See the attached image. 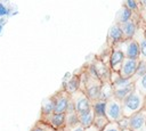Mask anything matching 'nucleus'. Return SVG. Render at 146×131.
I'll use <instances>...</instances> for the list:
<instances>
[{
  "label": "nucleus",
  "mask_w": 146,
  "mask_h": 131,
  "mask_svg": "<svg viewBox=\"0 0 146 131\" xmlns=\"http://www.w3.org/2000/svg\"><path fill=\"white\" fill-rule=\"evenodd\" d=\"M138 25H140V26L143 27V30H144V36H145V39H146V26H144V25H141V24H138Z\"/></svg>",
  "instance_id": "nucleus-35"
},
{
  "label": "nucleus",
  "mask_w": 146,
  "mask_h": 131,
  "mask_svg": "<svg viewBox=\"0 0 146 131\" xmlns=\"http://www.w3.org/2000/svg\"><path fill=\"white\" fill-rule=\"evenodd\" d=\"M144 108L146 109V97H145V101H144Z\"/></svg>",
  "instance_id": "nucleus-37"
},
{
  "label": "nucleus",
  "mask_w": 146,
  "mask_h": 131,
  "mask_svg": "<svg viewBox=\"0 0 146 131\" xmlns=\"http://www.w3.org/2000/svg\"><path fill=\"white\" fill-rule=\"evenodd\" d=\"M108 123V120L106 118V116H95L94 117V123L92 125L98 130V131H102L106 124Z\"/></svg>",
  "instance_id": "nucleus-24"
},
{
  "label": "nucleus",
  "mask_w": 146,
  "mask_h": 131,
  "mask_svg": "<svg viewBox=\"0 0 146 131\" xmlns=\"http://www.w3.org/2000/svg\"><path fill=\"white\" fill-rule=\"evenodd\" d=\"M70 99H71V103L73 104V107L78 114H81V113H84V112H88L91 109V101L88 99L86 93L80 90L70 95Z\"/></svg>",
  "instance_id": "nucleus-4"
},
{
  "label": "nucleus",
  "mask_w": 146,
  "mask_h": 131,
  "mask_svg": "<svg viewBox=\"0 0 146 131\" xmlns=\"http://www.w3.org/2000/svg\"><path fill=\"white\" fill-rule=\"evenodd\" d=\"M91 109H92L95 116H105L106 101L98 99V100L91 103Z\"/></svg>",
  "instance_id": "nucleus-21"
},
{
  "label": "nucleus",
  "mask_w": 146,
  "mask_h": 131,
  "mask_svg": "<svg viewBox=\"0 0 146 131\" xmlns=\"http://www.w3.org/2000/svg\"><path fill=\"white\" fill-rule=\"evenodd\" d=\"M3 24H5V18L1 17V18H0V25H3Z\"/></svg>",
  "instance_id": "nucleus-36"
},
{
  "label": "nucleus",
  "mask_w": 146,
  "mask_h": 131,
  "mask_svg": "<svg viewBox=\"0 0 146 131\" xmlns=\"http://www.w3.org/2000/svg\"><path fill=\"white\" fill-rule=\"evenodd\" d=\"M139 59H131V58H124L121 68L119 71V74L123 79H131L136 72V68L138 66Z\"/></svg>",
  "instance_id": "nucleus-11"
},
{
  "label": "nucleus",
  "mask_w": 146,
  "mask_h": 131,
  "mask_svg": "<svg viewBox=\"0 0 146 131\" xmlns=\"http://www.w3.org/2000/svg\"><path fill=\"white\" fill-rule=\"evenodd\" d=\"M52 131H70V129H68V128H66V126H64V128H62V129H58V130H52Z\"/></svg>",
  "instance_id": "nucleus-34"
},
{
  "label": "nucleus",
  "mask_w": 146,
  "mask_h": 131,
  "mask_svg": "<svg viewBox=\"0 0 146 131\" xmlns=\"http://www.w3.org/2000/svg\"><path fill=\"white\" fill-rule=\"evenodd\" d=\"M138 2H139L140 10H146V0H140V1H138Z\"/></svg>",
  "instance_id": "nucleus-31"
},
{
  "label": "nucleus",
  "mask_w": 146,
  "mask_h": 131,
  "mask_svg": "<svg viewBox=\"0 0 146 131\" xmlns=\"http://www.w3.org/2000/svg\"><path fill=\"white\" fill-rule=\"evenodd\" d=\"M119 25V24H117ZM122 33H123V36L124 39H132L133 35L136 34L137 32V28H138V23L135 22L133 19H130L125 23H122L119 25Z\"/></svg>",
  "instance_id": "nucleus-15"
},
{
  "label": "nucleus",
  "mask_w": 146,
  "mask_h": 131,
  "mask_svg": "<svg viewBox=\"0 0 146 131\" xmlns=\"http://www.w3.org/2000/svg\"><path fill=\"white\" fill-rule=\"evenodd\" d=\"M113 97H114V90H113L112 83L111 82H104V83H102L100 92H99V99L100 100H104V101H107V100H110Z\"/></svg>",
  "instance_id": "nucleus-19"
},
{
  "label": "nucleus",
  "mask_w": 146,
  "mask_h": 131,
  "mask_svg": "<svg viewBox=\"0 0 146 131\" xmlns=\"http://www.w3.org/2000/svg\"><path fill=\"white\" fill-rule=\"evenodd\" d=\"M78 125H80L79 124V115L75 112V109L73 107V104L71 103V99H70L67 109L65 112V126L71 130L73 128L78 126Z\"/></svg>",
  "instance_id": "nucleus-13"
},
{
  "label": "nucleus",
  "mask_w": 146,
  "mask_h": 131,
  "mask_svg": "<svg viewBox=\"0 0 146 131\" xmlns=\"http://www.w3.org/2000/svg\"><path fill=\"white\" fill-rule=\"evenodd\" d=\"M117 124H119V126H120V129H121V130L129 129V120H128L127 117L121 118V120L117 122Z\"/></svg>",
  "instance_id": "nucleus-28"
},
{
  "label": "nucleus",
  "mask_w": 146,
  "mask_h": 131,
  "mask_svg": "<svg viewBox=\"0 0 146 131\" xmlns=\"http://www.w3.org/2000/svg\"><path fill=\"white\" fill-rule=\"evenodd\" d=\"M40 118H44L48 117L50 115H52L55 113V104H54V99L51 96L44 98L41 103V109H40Z\"/></svg>",
  "instance_id": "nucleus-16"
},
{
  "label": "nucleus",
  "mask_w": 146,
  "mask_h": 131,
  "mask_svg": "<svg viewBox=\"0 0 146 131\" xmlns=\"http://www.w3.org/2000/svg\"><path fill=\"white\" fill-rule=\"evenodd\" d=\"M102 131H121V129H120V126H119L117 123H115V122H108L106 124V126Z\"/></svg>",
  "instance_id": "nucleus-26"
},
{
  "label": "nucleus",
  "mask_w": 146,
  "mask_h": 131,
  "mask_svg": "<svg viewBox=\"0 0 146 131\" xmlns=\"http://www.w3.org/2000/svg\"><path fill=\"white\" fill-rule=\"evenodd\" d=\"M135 82H131L122 88H117V89H113L114 90V98L122 101L127 96H129L133 90H135Z\"/></svg>",
  "instance_id": "nucleus-17"
},
{
  "label": "nucleus",
  "mask_w": 146,
  "mask_h": 131,
  "mask_svg": "<svg viewBox=\"0 0 146 131\" xmlns=\"http://www.w3.org/2000/svg\"><path fill=\"white\" fill-rule=\"evenodd\" d=\"M129 130L131 131H146V109L143 108L129 118Z\"/></svg>",
  "instance_id": "nucleus-9"
},
{
  "label": "nucleus",
  "mask_w": 146,
  "mask_h": 131,
  "mask_svg": "<svg viewBox=\"0 0 146 131\" xmlns=\"http://www.w3.org/2000/svg\"><path fill=\"white\" fill-rule=\"evenodd\" d=\"M105 116L108 120V122H115V123H117L121 118H123L121 101L115 99L114 97L111 98L110 100H107L106 101Z\"/></svg>",
  "instance_id": "nucleus-2"
},
{
  "label": "nucleus",
  "mask_w": 146,
  "mask_h": 131,
  "mask_svg": "<svg viewBox=\"0 0 146 131\" xmlns=\"http://www.w3.org/2000/svg\"><path fill=\"white\" fill-rule=\"evenodd\" d=\"M48 129H49L48 125H46V124H43V123H41V122L38 121L30 131H47Z\"/></svg>",
  "instance_id": "nucleus-27"
},
{
  "label": "nucleus",
  "mask_w": 146,
  "mask_h": 131,
  "mask_svg": "<svg viewBox=\"0 0 146 131\" xmlns=\"http://www.w3.org/2000/svg\"><path fill=\"white\" fill-rule=\"evenodd\" d=\"M90 64L96 73V76L98 77V80L104 83V82H110V77H111V68H110V64L103 62L100 58L97 57V55L94 57V59L90 60Z\"/></svg>",
  "instance_id": "nucleus-3"
},
{
  "label": "nucleus",
  "mask_w": 146,
  "mask_h": 131,
  "mask_svg": "<svg viewBox=\"0 0 146 131\" xmlns=\"http://www.w3.org/2000/svg\"><path fill=\"white\" fill-rule=\"evenodd\" d=\"M121 131H131V130H129V129H125V130H121Z\"/></svg>",
  "instance_id": "nucleus-39"
},
{
  "label": "nucleus",
  "mask_w": 146,
  "mask_h": 131,
  "mask_svg": "<svg viewBox=\"0 0 146 131\" xmlns=\"http://www.w3.org/2000/svg\"><path fill=\"white\" fill-rule=\"evenodd\" d=\"M144 101H145V97L138 90L135 89L129 96H127L121 101L123 117L129 118L133 114L141 110L144 108Z\"/></svg>",
  "instance_id": "nucleus-1"
},
{
  "label": "nucleus",
  "mask_w": 146,
  "mask_h": 131,
  "mask_svg": "<svg viewBox=\"0 0 146 131\" xmlns=\"http://www.w3.org/2000/svg\"><path fill=\"white\" fill-rule=\"evenodd\" d=\"M9 14V9L3 5V3H0V18L1 17H5L6 15Z\"/></svg>",
  "instance_id": "nucleus-29"
},
{
  "label": "nucleus",
  "mask_w": 146,
  "mask_h": 131,
  "mask_svg": "<svg viewBox=\"0 0 146 131\" xmlns=\"http://www.w3.org/2000/svg\"><path fill=\"white\" fill-rule=\"evenodd\" d=\"M146 74V60H140L138 62V66L136 68V72L133 74V76L131 77V81L132 82H136L138 79L143 77L144 75Z\"/></svg>",
  "instance_id": "nucleus-22"
},
{
  "label": "nucleus",
  "mask_w": 146,
  "mask_h": 131,
  "mask_svg": "<svg viewBox=\"0 0 146 131\" xmlns=\"http://www.w3.org/2000/svg\"><path fill=\"white\" fill-rule=\"evenodd\" d=\"M1 31H2V25H0V33H1Z\"/></svg>",
  "instance_id": "nucleus-38"
},
{
  "label": "nucleus",
  "mask_w": 146,
  "mask_h": 131,
  "mask_svg": "<svg viewBox=\"0 0 146 131\" xmlns=\"http://www.w3.org/2000/svg\"><path fill=\"white\" fill-rule=\"evenodd\" d=\"M137 43H138V47H139V59L140 60H146V39L144 36V30L140 25H138V28H137V32L136 34L133 35L132 38Z\"/></svg>",
  "instance_id": "nucleus-14"
},
{
  "label": "nucleus",
  "mask_w": 146,
  "mask_h": 131,
  "mask_svg": "<svg viewBox=\"0 0 146 131\" xmlns=\"http://www.w3.org/2000/svg\"><path fill=\"white\" fill-rule=\"evenodd\" d=\"M132 16H133V14L122 5V6H121V8L119 9V11L116 13V16H115V21H114V23L120 25V24H122V23H125V22H128V21L132 19Z\"/></svg>",
  "instance_id": "nucleus-18"
},
{
  "label": "nucleus",
  "mask_w": 146,
  "mask_h": 131,
  "mask_svg": "<svg viewBox=\"0 0 146 131\" xmlns=\"http://www.w3.org/2000/svg\"><path fill=\"white\" fill-rule=\"evenodd\" d=\"M55 104V113H65L70 103V95L62 88L51 95Z\"/></svg>",
  "instance_id": "nucleus-8"
},
{
  "label": "nucleus",
  "mask_w": 146,
  "mask_h": 131,
  "mask_svg": "<svg viewBox=\"0 0 146 131\" xmlns=\"http://www.w3.org/2000/svg\"><path fill=\"white\" fill-rule=\"evenodd\" d=\"M124 55L122 54V51L120 49H117L116 47H113L111 50V55H110V59H108V64H110V68L112 72H116L119 73L121 65L124 60Z\"/></svg>",
  "instance_id": "nucleus-12"
},
{
  "label": "nucleus",
  "mask_w": 146,
  "mask_h": 131,
  "mask_svg": "<svg viewBox=\"0 0 146 131\" xmlns=\"http://www.w3.org/2000/svg\"><path fill=\"white\" fill-rule=\"evenodd\" d=\"M82 68H83V66L79 71H75L73 74H71V73L65 74V77L63 79L62 89L65 92H67L68 95H72L79 90V79H80V73H81Z\"/></svg>",
  "instance_id": "nucleus-7"
},
{
  "label": "nucleus",
  "mask_w": 146,
  "mask_h": 131,
  "mask_svg": "<svg viewBox=\"0 0 146 131\" xmlns=\"http://www.w3.org/2000/svg\"><path fill=\"white\" fill-rule=\"evenodd\" d=\"M84 131H98L94 125H91V126H89V128H87V129H84Z\"/></svg>",
  "instance_id": "nucleus-33"
},
{
  "label": "nucleus",
  "mask_w": 146,
  "mask_h": 131,
  "mask_svg": "<svg viewBox=\"0 0 146 131\" xmlns=\"http://www.w3.org/2000/svg\"><path fill=\"white\" fill-rule=\"evenodd\" d=\"M138 24L146 26V10H140V22Z\"/></svg>",
  "instance_id": "nucleus-30"
},
{
  "label": "nucleus",
  "mask_w": 146,
  "mask_h": 131,
  "mask_svg": "<svg viewBox=\"0 0 146 131\" xmlns=\"http://www.w3.org/2000/svg\"><path fill=\"white\" fill-rule=\"evenodd\" d=\"M122 5L129 9L132 14H140V7H139V2L136 0H125L122 2Z\"/></svg>",
  "instance_id": "nucleus-23"
},
{
  "label": "nucleus",
  "mask_w": 146,
  "mask_h": 131,
  "mask_svg": "<svg viewBox=\"0 0 146 131\" xmlns=\"http://www.w3.org/2000/svg\"><path fill=\"white\" fill-rule=\"evenodd\" d=\"M78 115H79V124L83 129H87V128L92 125L94 117H95L92 109H90L88 112H84V113H81V114H78Z\"/></svg>",
  "instance_id": "nucleus-20"
},
{
  "label": "nucleus",
  "mask_w": 146,
  "mask_h": 131,
  "mask_svg": "<svg viewBox=\"0 0 146 131\" xmlns=\"http://www.w3.org/2000/svg\"><path fill=\"white\" fill-rule=\"evenodd\" d=\"M70 131H84V129L81 126V125H78V126H75V128H73V129H71Z\"/></svg>",
  "instance_id": "nucleus-32"
},
{
  "label": "nucleus",
  "mask_w": 146,
  "mask_h": 131,
  "mask_svg": "<svg viewBox=\"0 0 146 131\" xmlns=\"http://www.w3.org/2000/svg\"><path fill=\"white\" fill-rule=\"evenodd\" d=\"M47 131H52V129H50V128H49V129H48Z\"/></svg>",
  "instance_id": "nucleus-40"
},
{
  "label": "nucleus",
  "mask_w": 146,
  "mask_h": 131,
  "mask_svg": "<svg viewBox=\"0 0 146 131\" xmlns=\"http://www.w3.org/2000/svg\"><path fill=\"white\" fill-rule=\"evenodd\" d=\"M124 40V36H123V33L120 28V26L117 24H113L108 32H107V36H106V47L108 48H113L114 46H116L117 43H120L121 41Z\"/></svg>",
  "instance_id": "nucleus-10"
},
{
  "label": "nucleus",
  "mask_w": 146,
  "mask_h": 131,
  "mask_svg": "<svg viewBox=\"0 0 146 131\" xmlns=\"http://www.w3.org/2000/svg\"><path fill=\"white\" fill-rule=\"evenodd\" d=\"M135 88H136V90H138L144 97H146V74H145L143 77L138 79V80L135 82Z\"/></svg>",
  "instance_id": "nucleus-25"
},
{
  "label": "nucleus",
  "mask_w": 146,
  "mask_h": 131,
  "mask_svg": "<svg viewBox=\"0 0 146 131\" xmlns=\"http://www.w3.org/2000/svg\"><path fill=\"white\" fill-rule=\"evenodd\" d=\"M114 47L120 49L125 58L139 59V55H140L139 47H138V43L133 39H124L123 41H121L120 43H117Z\"/></svg>",
  "instance_id": "nucleus-5"
},
{
  "label": "nucleus",
  "mask_w": 146,
  "mask_h": 131,
  "mask_svg": "<svg viewBox=\"0 0 146 131\" xmlns=\"http://www.w3.org/2000/svg\"><path fill=\"white\" fill-rule=\"evenodd\" d=\"M100 87H102V82L98 80V77L89 75L87 73V84H86V88H84V93L91 103L99 99Z\"/></svg>",
  "instance_id": "nucleus-6"
}]
</instances>
